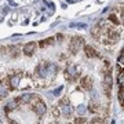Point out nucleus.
I'll return each mask as SVG.
<instances>
[{
    "label": "nucleus",
    "instance_id": "nucleus-19",
    "mask_svg": "<svg viewBox=\"0 0 124 124\" xmlns=\"http://www.w3.org/2000/svg\"><path fill=\"white\" fill-rule=\"evenodd\" d=\"M59 115H61V109L54 106V108H53V116L55 117V119H58V117H59Z\"/></svg>",
    "mask_w": 124,
    "mask_h": 124
},
{
    "label": "nucleus",
    "instance_id": "nucleus-7",
    "mask_svg": "<svg viewBox=\"0 0 124 124\" xmlns=\"http://www.w3.org/2000/svg\"><path fill=\"white\" fill-rule=\"evenodd\" d=\"M8 91H10V84L7 79H0V98H6L8 95Z\"/></svg>",
    "mask_w": 124,
    "mask_h": 124
},
{
    "label": "nucleus",
    "instance_id": "nucleus-25",
    "mask_svg": "<svg viewBox=\"0 0 124 124\" xmlns=\"http://www.w3.org/2000/svg\"><path fill=\"white\" fill-rule=\"evenodd\" d=\"M79 112H80V113H84V112H85L84 106H80V108H79Z\"/></svg>",
    "mask_w": 124,
    "mask_h": 124
},
{
    "label": "nucleus",
    "instance_id": "nucleus-6",
    "mask_svg": "<svg viewBox=\"0 0 124 124\" xmlns=\"http://www.w3.org/2000/svg\"><path fill=\"white\" fill-rule=\"evenodd\" d=\"M77 77H79V69H77V66L69 65V66L65 69V79L72 83V81H75Z\"/></svg>",
    "mask_w": 124,
    "mask_h": 124
},
{
    "label": "nucleus",
    "instance_id": "nucleus-24",
    "mask_svg": "<svg viewBox=\"0 0 124 124\" xmlns=\"http://www.w3.org/2000/svg\"><path fill=\"white\" fill-rule=\"evenodd\" d=\"M61 91H62V87H59V88H57L55 91H54V95H55V97H58V95L61 94Z\"/></svg>",
    "mask_w": 124,
    "mask_h": 124
},
{
    "label": "nucleus",
    "instance_id": "nucleus-18",
    "mask_svg": "<svg viewBox=\"0 0 124 124\" xmlns=\"http://www.w3.org/2000/svg\"><path fill=\"white\" fill-rule=\"evenodd\" d=\"M119 101L124 106V88H120V91H119Z\"/></svg>",
    "mask_w": 124,
    "mask_h": 124
},
{
    "label": "nucleus",
    "instance_id": "nucleus-5",
    "mask_svg": "<svg viewBox=\"0 0 124 124\" xmlns=\"http://www.w3.org/2000/svg\"><path fill=\"white\" fill-rule=\"evenodd\" d=\"M23 75L21 73V72H13V73H10L8 77H7V81H8L10 84V88H17L18 85H19V81L22 80Z\"/></svg>",
    "mask_w": 124,
    "mask_h": 124
},
{
    "label": "nucleus",
    "instance_id": "nucleus-17",
    "mask_svg": "<svg viewBox=\"0 0 124 124\" xmlns=\"http://www.w3.org/2000/svg\"><path fill=\"white\" fill-rule=\"evenodd\" d=\"M119 84H120V88H124V72H120V75H119Z\"/></svg>",
    "mask_w": 124,
    "mask_h": 124
},
{
    "label": "nucleus",
    "instance_id": "nucleus-13",
    "mask_svg": "<svg viewBox=\"0 0 124 124\" xmlns=\"http://www.w3.org/2000/svg\"><path fill=\"white\" fill-rule=\"evenodd\" d=\"M18 105H19V103H18L17 99H13V101L7 102V105L4 106V110L7 112V113H8V112H13V110H15V109L18 108Z\"/></svg>",
    "mask_w": 124,
    "mask_h": 124
},
{
    "label": "nucleus",
    "instance_id": "nucleus-10",
    "mask_svg": "<svg viewBox=\"0 0 124 124\" xmlns=\"http://www.w3.org/2000/svg\"><path fill=\"white\" fill-rule=\"evenodd\" d=\"M80 85H81V88L90 91V90L93 88V77L91 76H84L81 79V81H80Z\"/></svg>",
    "mask_w": 124,
    "mask_h": 124
},
{
    "label": "nucleus",
    "instance_id": "nucleus-11",
    "mask_svg": "<svg viewBox=\"0 0 124 124\" xmlns=\"http://www.w3.org/2000/svg\"><path fill=\"white\" fill-rule=\"evenodd\" d=\"M33 94H23V95H21V97H18L17 98V101L18 103L21 105V103H31V101L33 99Z\"/></svg>",
    "mask_w": 124,
    "mask_h": 124
},
{
    "label": "nucleus",
    "instance_id": "nucleus-12",
    "mask_svg": "<svg viewBox=\"0 0 124 124\" xmlns=\"http://www.w3.org/2000/svg\"><path fill=\"white\" fill-rule=\"evenodd\" d=\"M84 53H85V55H87L88 58H98L99 57V54H98L91 46H84Z\"/></svg>",
    "mask_w": 124,
    "mask_h": 124
},
{
    "label": "nucleus",
    "instance_id": "nucleus-2",
    "mask_svg": "<svg viewBox=\"0 0 124 124\" xmlns=\"http://www.w3.org/2000/svg\"><path fill=\"white\" fill-rule=\"evenodd\" d=\"M31 103H32V106H33V108H32V109H33V112H35L39 117H41V116L46 115V112H47V106H46V103L41 101L37 95H35V97H33V99L31 101Z\"/></svg>",
    "mask_w": 124,
    "mask_h": 124
},
{
    "label": "nucleus",
    "instance_id": "nucleus-21",
    "mask_svg": "<svg viewBox=\"0 0 124 124\" xmlns=\"http://www.w3.org/2000/svg\"><path fill=\"white\" fill-rule=\"evenodd\" d=\"M75 123H87V120L84 119V117H80V119H76Z\"/></svg>",
    "mask_w": 124,
    "mask_h": 124
},
{
    "label": "nucleus",
    "instance_id": "nucleus-8",
    "mask_svg": "<svg viewBox=\"0 0 124 124\" xmlns=\"http://www.w3.org/2000/svg\"><path fill=\"white\" fill-rule=\"evenodd\" d=\"M106 35H108V39L110 40L112 43H116V41L119 40V37H120L119 31L115 29V28H108L106 29Z\"/></svg>",
    "mask_w": 124,
    "mask_h": 124
},
{
    "label": "nucleus",
    "instance_id": "nucleus-23",
    "mask_svg": "<svg viewBox=\"0 0 124 124\" xmlns=\"http://www.w3.org/2000/svg\"><path fill=\"white\" fill-rule=\"evenodd\" d=\"M120 15H121V18L124 19V4L120 6Z\"/></svg>",
    "mask_w": 124,
    "mask_h": 124
},
{
    "label": "nucleus",
    "instance_id": "nucleus-9",
    "mask_svg": "<svg viewBox=\"0 0 124 124\" xmlns=\"http://www.w3.org/2000/svg\"><path fill=\"white\" fill-rule=\"evenodd\" d=\"M36 48H37V44H36L35 41H31V43H28V44L23 46V54L28 55V57H31V55L35 54Z\"/></svg>",
    "mask_w": 124,
    "mask_h": 124
},
{
    "label": "nucleus",
    "instance_id": "nucleus-4",
    "mask_svg": "<svg viewBox=\"0 0 124 124\" xmlns=\"http://www.w3.org/2000/svg\"><path fill=\"white\" fill-rule=\"evenodd\" d=\"M83 46H84V39L80 36H73L69 41V50L72 54H76Z\"/></svg>",
    "mask_w": 124,
    "mask_h": 124
},
{
    "label": "nucleus",
    "instance_id": "nucleus-1",
    "mask_svg": "<svg viewBox=\"0 0 124 124\" xmlns=\"http://www.w3.org/2000/svg\"><path fill=\"white\" fill-rule=\"evenodd\" d=\"M57 70H58V68L55 63H51V62H40L39 65L36 66L35 75L39 79H46L48 76H51V77L55 76Z\"/></svg>",
    "mask_w": 124,
    "mask_h": 124
},
{
    "label": "nucleus",
    "instance_id": "nucleus-15",
    "mask_svg": "<svg viewBox=\"0 0 124 124\" xmlns=\"http://www.w3.org/2000/svg\"><path fill=\"white\" fill-rule=\"evenodd\" d=\"M88 108H90V112H97L99 105H98V102L95 101V99H91L90 103H88Z\"/></svg>",
    "mask_w": 124,
    "mask_h": 124
},
{
    "label": "nucleus",
    "instance_id": "nucleus-14",
    "mask_svg": "<svg viewBox=\"0 0 124 124\" xmlns=\"http://www.w3.org/2000/svg\"><path fill=\"white\" fill-rule=\"evenodd\" d=\"M54 40H55V37H50V39H46V40H40L39 41V47L40 48H44V47H47V46L53 44Z\"/></svg>",
    "mask_w": 124,
    "mask_h": 124
},
{
    "label": "nucleus",
    "instance_id": "nucleus-20",
    "mask_svg": "<svg viewBox=\"0 0 124 124\" xmlns=\"http://www.w3.org/2000/svg\"><path fill=\"white\" fill-rule=\"evenodd\" d=\"M105 120L103 119H101V117H95L94 120H91V123H103Z\"/></svg>",
    "mask_w": 124,
    "mask_h": 124
},
{
    "label": "nucleus",
    "instance_id": "nucleus-22",
    "mask_svg": "<svg viewBox=\"0 0 124 124\" xmlns=\"http://www.w3.org/2000/svg\"><path fill=\"white\" fill-rule=\"evenodd\" d=\"M119 65L120 66H124V55H121V57L119 58Z\"/></svg>",
    "mask_w": 124,
    "mask_h": 124
},
{
    "label": "nucleus",
    "instance_id": "nucleus-3",
    "mask_svg": "<svg viewBox=\"0 0 124 124\" xmlns=\"http://www.w3.org/2000/svg\"><path fill=\"white\" fill-rule=\"evenodd\" d=\"M103 73V80H102V90L106 97L110 95L112 91V72H102Z\"/></svg>",
    "mask_w": 124,
    "mask_h": 124
},
{
    "label": "nucleus",
    "instance_id": "nucleus-16",
    "mask_svg": "<svg viewBox=\"0 0 124 124\" xmlns=\"http://www.w3.org/2000/svg\"><path fill=\"white\" fill-rule=\"evenodd\" d=\"M109 21H110L112 23H115V25H120L119 18H117V15H116L115 13H112L110 15H109Z\"/></svg>",
    "mask_w": 124,
    "mask_h": 124
}]
</instances>
